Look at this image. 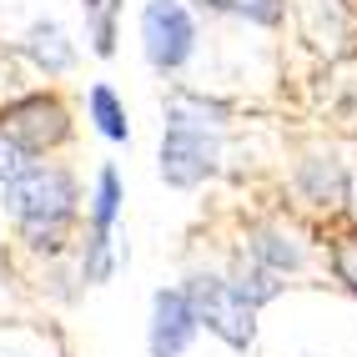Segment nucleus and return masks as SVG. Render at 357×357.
Listing matches in <instances>:
<instances>
[{
	"mask_svg": "<svg viewBox=\"0 0 357 357\" xmlns=\"http://www.w3.org/2000/svg\"><path fill=\"white\" fill-rule=\"evenodd\" d=\"M222 116L227 106L206 96H172L161 126V181L176 192H192L206 176H217L222 161Z\"/></svg>",
	"mask_w": 357,
	"mask_h": 357,
	"instance_id": "f257e3e1",
	"label": "nucleus"
},
{
	"mask_svg": "<svg viewBox=\"0 0 357 357\" xmlns=\"http://www.w3.org/2000/svg\"><path fill=\"white\" fill-rule=\"evenodd\" d=\"M76 176L61 172V166H31L20 181L6 186V211L15 217V227L26 231V242L36 252H61V236H66V222L76 217Z\"/></svg>",
	"mask_w": 357,
	"mask_h": 357,
	"instance_id": "f03ea898",
	"label": "nucleus"
},
{
	"mask_svg": "<svg viewBox=\"0 0 357 357\" xmlns=\"http://www.w3.org/2000/svg\"><path fill=\"white\" fill-rule=\"evenodd\" d=\"M186 302H192V312L206 332H217V337L236 352H247L257 342V307L236 292V282L227 277H192L186 282Z\"/></svg>",
	"mask_w": 357,
	"mask_h": 357,
	"instance_id": "7ed1b4c3",
	"label": "nucleus"
},
{
	"mask_svg": "<svg viewBox=\"0 0 357 357\" xmlns=\"http://www.w3.org/2000/svg\"><path fill=\"white\" fill-rule=\"evenodd\" d=\"M141 51L156 70H181L197 56V20L181 0H146L141 10Z\"/></svg>",
	"mask_w": 357,
	"mask_h": 357,
	"instance_id": "20e7f679",
	"label": "nucleus"
},
{
	"mask_svg": "<svg viewBox=\"0 0 357 357\" xmlns=\"http://www.w3.org/2000/svg\"><path fill=\"white\" fill-rule=\"evenodd\" d=\"M0 136H10L15 146H26L36 156V151H51L70 136V116L56 96L36 91V96H20V101H10L0 111Z\"/></svg>",
	"mask_w": 357,
	"mask_h": 357,
	"instance_id": "39448f33",
	"label": "nucleus"
},
{
	"mask_svg": "<svg viewBox=\"0 0 357 357\" xmlns=\"http://www.w3.org/2000/svg\"><path fill=\"white\" fill-rule=\"evenodd\" d=\"M197 312L186 302V287H161L151 297V322H146V352L151 357H181L186 347L197 342Z\"/></svg>",
	"mask_w": 357,
	"mask_h": 357,
	"instance_id": "423d86ee",
	"label": "nucleus"
},
{
	"mask_svg": "<svg viewBox=\"0 0 357 357\" xmlns=\"http://www.w3.org/2000/svg\"><path fill=\"white\" fill-rule=\"evenodd\" d=\"M20 51H26V61L36 70H45V76H61V70L76 66V40L66 36L61 20H36L26 31V40H20Z\"/></svg>",
	"mask_w": 357,
	"mask_h": 357,
	"instance_id": "0eeeda50",
	"label": "nucleus"
},
{
	"mask_svg": "<svg viewBox=\"0 0 357 357\" xmlns=\"http://www.w3.org/2000/svg\"><path fill=\"white\" fill-rule=\"evenodd\" d=\"M247 252H252V261H257V267H267V272H277V277L302 272V261H307V252L292 242V236H282V231H272V227L252 231Z\"/></svg>",
	"mask_w": 357,
	"mask_h": 357,
	"instance_id": "6e6552de",
	"label": "nucleus"
},
{
	"mask_svg": "<svg viewBox=\"0 0 357 357\" xmlns=\"http://www.w3.org/2000/svg\"><path fill=\"white\" fill-rule=\"evenodd\" d=\"M297 181H302V192L312 197L317 206H337L342 197H347V176H342V166L337 161H302V172H297Z\"/></svg>",
	"mask_w": 357,
	"mask_h": 357,
	"instance_id": "1a4fd4ad",
	"label": "nucleus"
},
{
	"mask_svg": "<svg viewBox=\"0 0 357 357\" xmlns=\"http://www.w3.org/2000/svg\"><path fill=\"white\" fill-rule=\"evenodd\" d=\"M86 111H91V121H96V131H101L106 141H131L126 106H121V96H116L111 86H91V91H86Z\"/></svg>",
	"mask_w": 357,
	"mask_h": 357,
	"instance_id": "9d476101",
	"label": "nucleus"
},
{
	"mask_svg": "<svg viewBox=\"0 0 357 357\" xmlns=\"http://www.w3.org/2000/svg\"><path fill=\"white\" fill-rule=\"evenodd\" d=\"M121 202H126V192H121L116 166H101V172H96V192H91V231L111 236L116 217H121Z\"/></svg>",
	"mask_w": 357,
	"mask_h": 357,
	"instance_id": "9b49d317",
	"label": "nucleus"
},
{
	"mask_svg": "<svg viewBox=\"0 0 357 357\" xmlns=\"http://www.w3.org/2000/svg\"><path fill=\"white\" fill-rule=\"evenodd\" d=\"M111 272H116V247H111V236L91 231L86 257H81V282H86V287H101V282H111Z\"/></svg>",
	"mask_w": 357,
	"mask_h": 357,
	"instance_id": "f8f14e48",
	"label": "nucleus"
},
{
	"mask_svg": "<svg viewBox=\"0 0 357 357\" xmlns=\"http://www.w3.org/2000/svg\"><path fill=\"white\" fill-rule=\"evenodd\" d=\"M116 10H121V0H101L91 15V45H96V56H111L116 51Z\"/></svg>",
	"mask_w": 357,
	"mask_h": 357,
	"instance_id": "ddd939ff",
	"label": "nucleus"
},
{
	"mask_svg": "<svg viewBox=\"0 0 357 357\" xmlns=\"http://www.w3.org/2000/svg\"><path fill=\"white\" fill-rule=\"evenodd\" d=\"M36 166V156L26 151V146H15L10 136H0V186H10V181H20Z\"/></svg>",
	"mask_w": 357,
	"mask_h": 357,
	"instance_id": "4468645a",
	"label": "nucleus"
},
{
	"mask_svg": "<svg viewBox=\"0 0 357 357\" xmlns=\"http://www.w3.org/2000/svg\"><path fill=\"white\" fill-rule=\"evenodd\" d=\"M332 272H337V282L357 297V236H342V242L332 247Z\"/></svg>",
	"mask_w": 357,
	"mask_h": 357,
	"instance_id": "2eb2a0df",
	"label": "nucleus"
},
{
	"mask_svg": "<svg viewBox=\"0 0 357 357\" xmlns=\"http://www.w3.org/2000/svg\"><path fill=\"white\" fill-rule=\"evenodd\" d=\"M236 15H252V20H261V26H277L282 0H242V6H236Z\"/></svg>",
	"mask_w": 357,
	"mask_h": 357,
	"instance_id": "dca6fc26",
	"label": "nucleus"
},
{
	"mask_svg": "<svg viewBox=\"0 0 357 357\" xmlns=\"http://www.w3.org/2000/svg\"><path fill=\"white\" fill-rule=\"evenodd\" d=\"M81 6H86V10H96V6H101V0H81Z\"/></svg>",
	"mask_w": 357,
	"mask_h": 357,
	"instance_id": "f3484780",
	"label": "nucleus"
},
{
	"mask_svg": "<svg viewBox=\"0 0 357 357\" xmlns=\"http://www.w3.org/2000/svg\"><path fill=\"white\" fill-rule=\"evenodd\" d=\"M6 357H26V352H6Z\"/></svg>",
	"mask_w": 357,
	"mask_h": 357,
	"instance_id": "a211bd4d",
	"label": "nucleus"
}]
</instances>
